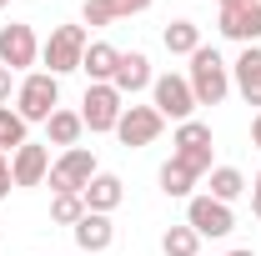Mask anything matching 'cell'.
Instances as JSON below:
<instances>
[{"instance_id":"1","label":"cell","mask_w":261,"mask_h":256,"mask_svg":"<svg viewBox=\"0 0 261 256\" xmlns=\"http://www.w3.org/2000/svg\"><path fill=\"white\" fill-rule=\"evenodd\" d=\"M191 96H196V106H221L226 100V91H231V70H226V61L211 50V45H201L191 56Z\"/></svg>"},{"instance_id":"2","label":"cell","mask_w":261,"mask_h":256,"mask_svg":"<svg viewBox=\"0 0 261 256\" xmlns=\"http://www.w3.org/2000/svg\"><path fill=\"white\" fill-rule=\"evenodd\" d=\"M15 111H20V121L31 126V121H50L56 111H61V81L50 75V70H35L20 81V91H15Z\"/></svg>"},{"instance_id":"3","label":"cell","mask_w":261,"mask_h":256,"mask_svg":"<svg viewBox=\"0 0 261 256\" xmlns=\"http://www.w3.org/2000/svg\"><path fill=\"white\" fill-rule=\"evenodd\" d=\"M86 25H56L50 31V40L40 45V61L50 65V75L61 81L65 70H81V56H86Z\"/></svg>"},{"instance_id":"4","label":"cell","mask_w":261,"mask_h":256,"mask_svg":"<svg viewBox=\"0 0 261 256\" xmlns=\"http://www.w3.org/2000/svg\"><path fill=\"white\" fill-rule=\"evenodd\" d=\"M151 96H156L151 106L161 111V121H176V126H181V121H191L196 96H191V81H186V75H171V70L156 75V81H151Z\"/></svg>"},{"instance_id":"5","label":"cell","mask_w":261,"mask_h":256,"mask_svg":"<svg viewBox=\"0 0 261 256\" xmlns=\"http://www.w3.org/2000/svg\"><path fill=\"white\" fill-rule=\"evenodd\" d=\"M186 226H191L196 236H231L236 231V216H231L226 201H216V196H191L186 201Z\"/></svg>"},{"instance_id":"6","label":"cell","mask_w":261,"mask_h":256,"mask_svg":"<svg viewBox=\"0 0 261 256\" xmlns=\"http://www.w3.org/2000/svg\"><path fill=\"white\" fill-rule=\"evenodd\" d=\"M81 106H86L81 121L91 131H116L121 111H126V96H121L116 86H86V100H81Z\"/></svg>"},{"instance_id":"7","label":"cell","mask_w":261,"mask_h":256,"mask_svg":"<svg viewBox=\"0 0 261 256\" xmlns=\"http://www.w3.org/2000/svg\"><path fill=\"white\" fill-rule=\"evenodd\" d=\"M91 176H96V156H91L86 146H70V151L50 166V176H45V181H50L56 191H86V186H91Z\"/></svg>"},{"instance_id":"8","label":"cell","mask_w":261,"mask_h":256,"mask_svg":"<svg viewBox=\"0 0 261 256\" xmlns=\"http://www.w3.org/2000/svg\"><path fill=\"white\" fill-rule=\"evenodd\" d=\"M161 126H166V121H161L156 106H126L121 121H116V136H121V146L136 151V146H151V141L161 136Z\"/></svg>"},{"instance_id":"9","label":"cell","mask_w":261,"mask_h":256,"mask_svg":"<svg viewBox=\"0 0 261 256\" xmlns=\"http://www.w3.org/2000/svg\"><path fill=\"white\" fill-rule=\"evenodd\" d=\"M35 56H40V40H35L31 25H20V20L0 25V65L25 70V65H35Z\"/></svg>"},{"instance_id":"10","label":"cell","mask_w":261,"mask_h":256,"mask_svg":"<svg viewBox=\"0 0 261 256\" xmlns=\"http://www.w3.org/2000/svg\"><path fill=\"white\" fill-rule=\"evenodd\" d=\"M216 31L226 40H241V45H256L261 40V5H221V20Z\"/></svg>"},{"instance_id":"11","label":"cell","mask_w":261,"mask_h":256,"mask_svg":"<svg viewBox=\"0 0 261 256\" xmlns=\"http://www.w3.org/2000/svg\"><path fill=\"white\" fill-rule=\"evenodd\" d=\"M10 176H15V186H40V181L50 176V151L35 146V141H25V146L10 156Z\"/></svg>"},{"instance_id":"12","label":"cell","mask_w":261,"mask_h":256,"mask_svg":"<svg viewBox=\"0 0 261 256\" xmlns=\"http://www.w3.org/2000/svg\"><path fill=\"white\" fill-rule=\"evenodd\" d=\"M156 75H151V61L141 56V50H121V61H116V75H111V86L121 91V96H136V91H146Z\"/></svg>"},{"instance_id":"13","label":"cell","mask_w":261,"mask_h":256,"mask_svg":"<svg viewBox=\"0 0 261 256\" xmlns=\"http://www.w3.org/2000/svg\"><path fill=\"white\" fill-rule=\"evenodd\" d=\"M70 231H75V246L91 251V256H96V251H111V241H116V226H111V216H100V211H86Z\"/></svg>"},{"instance_id":"14","label":"cell","mask_w":261,"mask_h":256,"mask_svg":"<svg viewBox=\"0 0 261 256\" xmlns=\"http://www.w3.org/2000/svg\"><path fill=\"white\" fill-rule=\"evenodd\" d=\"M121 196H126L121 176H111V171H96V176H91V186L81 191V201H86V211H100V216H111V211L121 206Z\"/></svg>"},{"instance_id":"15","label":"cell","mask_w":261,"mask_h":256,"mask_svg":"<svg viewBox=\"0 0 261 256\" xmlns=\"http://www.w3.org/2000/svg\"><path fill=\"white\" fill-rule=\"evenodd\" d=\"M116 61H121V50H116L111 40H91V45H86V56H81V70L91 75V86H111Z\"/></svg>"},{"instance_id":"16","label":"cell","mask_w":261,"mask_h":256,"mask_svg":"<svg viewBox=\"0 0 261 256\" xmlns=\"http://www.w3.org/2000/svg\"><path fill=\"white\" fill-rule=\"evenodd\" d=\"M161 45L171 50V56H196L201 50V25H191V20H171L161 35Z\"/></svg>"},{"instance_id":"17","label":"cell","mask_w":261,"mask_h":256,"mask_svg":"<svg viewBox=\"0 0 261 256\" xmlns=\"http://www.w3.org/2000/svg\"><path fill=\"white\" fill-rule=\"evenodd\" d=\"M81 131H86L81 111H56V116L45 121V136H50V146H65V151L81 141Z\"/></svg>"},{"instance_id":"18","label":"cell","mask_w":261,"mask_h":256,"mask_svg":"<svg viewBox=\"0 0 261 256\" xmlns=\"http://www.w3.org/2000/svg\"><path fill=\"white\" fill-rule=\"evenodd\" d=\"M241 191H246V176H241L236 166H211V191H206V196H216V201L231 206Z\"/></svg>"},{"instance_id":"19","label":"cell","mask_w":261,"mask_h":256,"mask_svg":"<svg viewBox=\"0 0 261 256\" xmlns=\"http://www.w3.org/2000/svg\"><path fill=\"white\" fill-rule=\"evenodd\" d=\"M161 251H166V256H196V251H201V236L181 221V226H171V231L161 236Z\"/></svg>"},{"instance_id":"20","label":"cell","mask_w":261,"mask_h":256,"mask_svg":"<svg viewBox=\"0 0 261 256\" xmlns=\"http://www.w3.org/2000/svg\"><path fill=\"white\" fill-rule=\"evenodd\" d=\"M25 146V121H20V111H10V106H0V151H20Z\"/></svg>"},{"instance_id":"21","label":"cell","mask_w":261,"mask_h":256,"mask_svg":"<svg viewBox=\"0 0 261 256\" xmlns=\"http://www.w3.org/2000/svg\"><path fill=\"white\" fill-rule=\"evenodd\" d=\"M81 216H86V201H81V191H56V201H50V221L75 226Z\"/></svg>"},{"instance_id":"22","label":"cell","mask_w":261,"mask_h":256,"mask_svg":"<svg viewBox=\"0 0 261 256\" xmlns=\"http://www.w3.org/2000/svg\"><path fill=\"white\" fill-rule=\"evenodd\" d=\"M231 70H236V86H241V91H246V86H256V81H261V45H246V50L236 56Z\"/></svg>"},{"instance_id":"23","label":"cell","mask_w":261,"mask_h":256,"mask_svg":"<svg viewBox=\"0 0 261 256\" xmlns=\"http://www.w3.org/2000/svg\"><path fill=\"white\" fill-rule=\"evenodd\" d=\"M191 186H196V176L186 171V166H176V161L161 166V191L166 196H191Z\"/></svg>"},{"instance_id":"24","label":"cell","mask_w":261,"mask_h":256,"mask_svg":"<svg viewBox=\"0 0 261 256\" xmlns=\"http://www.w3.org/2000/svg\"><path fill=\"white\" fill-rule=\"evenodd\" d=\"M176 151L181 146H191V151H201V146H211V126H201V121H181L176 126V141H171Z\"/></svg>"},{"instance_id":"25","label":"cell","mask_w":261,"mask_h":256,"mask_svg":"<svg viewBox=\"0 0 261 256\" xmlns=\"http://www.w3.org/2000/svg\"><path fill=\"white\" fill-rule=\"evenodd\" d=\"M171 161H176V166H186L191 176H201V171H211V146H201V151L181 146V151H171Z\"/></svg>"},{"instance_id":"26","label":"cell","mask_w":261,"mask_h":256,"mask_svg":"<svg viewBox=\"0 0 261 256\" xmlns=\"http://www.w3.org/2000/svg\"><path fill=\"white\" fill-rule=\"evenodd\" d=\"M81 20H86V25H116V10H111V0H86Z\"/></svg>"},{"instance_id":"27","label":"cell","mask_w":261,"mask_h":256,"mask_svg":"<svg viewBox=\"0 0 261 256\" xmlns=\"http://www.w3.org/2000/svg\"><path fill=\"white\" fill-rule=\"evenodd\" d=\"M151 0H111V10H116V20H126V15H141Z\"/></svg>"},{"instance_id":"28","label":"cell","mask_w":261,"mask_h":256,"mask_svg":"<svg viewBox=\"0 0 261 256\" xmlns=\"http://www.w3.org/2000/svg\"><path fill=\"white\" fill-rule=\"evenodd\" d=\"M10 75H15V70H10V65H0V106H10Z\"/></svg>"},{"instance_id":"29","label":"cell","mask_w":261,"mask_h":256,"mask_svg":"<svg viewBox=\"0 0 261 256\" xmlns=\"http://www.w3.org/2000/svg\"><path fill=\"white\" fill-rule=\"evenodd\" d=\"M251 216H261V171H256V181H251Z\"/></svg>"},{"instance_id":"30","label":"cell","mask_w":261,"mask_h":256,"mask_svg":"<svg viewBox=\"0 0 261 256\" xmlns=\"http://www.w3.org/2000/svg\"><path fill=\"white\" fill-rule=\"evenodd\" d=\"M10 186H15V176H10V166H0V201L10 196Z\"/></svg>"},{"instance_id":"31","label":"cell","mask_w":261,"mask_h":256,"mask_svg":"<svg viewBox=\"0 0 261 256\" xmlns=\"http://www.w3.org/2000/svg\"><path fill=\"white\" fill-rule=\"evenodd\" d=\"M251 146L261 151V111H256V121H251Z\"/></svg>"},{"instance_id":"32","label":"cell","mask_w":261,"mask_h":256,"mask_svg":"<svg viewBox=\"0 0 261 256\" xmlns=\"http://www.w3.org/2000/svg\"><path fill=\"white\" fill-rule=\"evenodd\" d=\"M221 5H261V0H221Z\"/></svg>"},{"instance_id":"33","label":"cell","mask_w":261,"mask_h":256,"mask_svg":"<svg viewBox=\"0 0 261 256\" xmlns=\"http://www.w3.org/2000/svg\"><path fill=\"white\" fill-rule=\"evenodd\" d=\"M226 256H256V251H251V246H241V251H226Z\"/></svg>"},{"instance_id":"34","label":"cell","mask_w":261,"mask_h":256,"mask_svg":"<svg viewBox=\"0 0 261 256\" xmlns=\"http://www.w3.org/2000/svg\"><path fill=\"white\" fill-rule=\"evenodd\" d=\"M5 5H10V0H0V10H5Z\"/></svg>"},{"instance_id":"35","label":"cell","mask_w":261,"mask_h":256,"mask_svg":"<svg viewBox=\"0 0 261 256\" xmlns=\"http://www.w3.org/2000/svg\"><path fill=\"white\" fill-rule=\"evenodd\" d=\"M0 166H5V151H0Z\"/></svg>"}]
</instances>
